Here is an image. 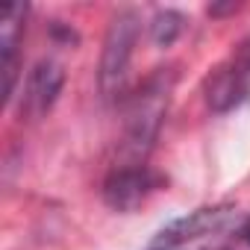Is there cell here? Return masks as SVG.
<instances>
[{"label": "cell", "instance_id": "10", "mask_svg": "<svg viewBox=\"0 0 250 250\" xmlns=\"http://www.w3.org/2000/svg\"><path fill=\"white\" fill-rule=\"evenodd\" d=\"M156 250H174V247H156Z\"/></svg>", "mask_w": 250, "mask_h": 250}, {"label": "cell", "instance_id": "5", "mask_svg": "<svg viewBox=\"0 0 250 250\" xmlns=\"http://www.w3.org/2000/svg\"><path fill=\"white\" fill-rule=\"evenodd\" d=\"M159 186V177L147 165H124L109 174L103 183V200L118 209V212H130L147 200V194Z\"/></svg>", "mask_w": 250, "mask_h": 250}, {"label": "cell", "instance_id": "2", "mask_svg": "<svg viewBox=\"0 0 250 250\" xmlns=\"http://www.w3.org/2000/svg\"><path fill=\"white\" fill-rule=\"evenodd\" d=\"M139 24L142 18L133 9H124L112 18L106 39H103V53H100V91L106 100L118 97L124 83H127V71L133 62V50L139 42Z\"/></svg>", "mask_w": 250, "mask_h": 250}, {"label": "cell", "instance_id": "8", "mask_svg": "<svg viewBox=\"0 0 250 250\" xmlns=\"http://www.w3.org/2000/svg\"><path fill=\"white\" fill-rule=\"evenodd\" d=\"M180 33H183V15L174 12V9L159 12V15L153 18V24H150V36H153V42H156L159 47H171Z\"/></svg>", "mask_w": 250, "mask_h": 250}, {"label": "cell", "instance_id": "1", "mask_svg": "<svg viewBox=\"0 0 250 250\" xmlns=\"http://www.w3.org/2000/svg\"><path fill=\"white\" fill-rule=\"evenodd\" d=\"M171 88H174V74L159 71L150 80H145L142 88L127 100V109H124V153L133 159L130 165H145V156L150 153L162 130Z\"/></svg>", "mask_w": 250, "mask_h": 250}, {"label": "cell", "instance_id": "6", "mask_svg": "<svg viewBox=\"0 0 250 250\" xmlns=\"http://www.w3.org/2000/svg\"><path fill=\"white\" fill-rule=\"evenodd\" d=\"M232 221V209L227 206H212V209H197L180 221H174L171 227L162 229V244L165 247H180L186 241H197L215 232H224Z\"/></svg>", "mask_w": 250, "mask_h": 250}, {"label": "cell", "instance_id": "9", "mask_svg": "<svg viewBox=\"0 0 250 250\" xmlns=\"http://www.w3.org/2000/svg\"><path fill=\"white\" fill-rule=\"evenodd\" d=\"M244 238H247V244H250V221H247V227H244Z\"/></svg>", "mask_w": 250, "mask_h": 250}, {"label": "cell", "instance_id": "4", "mask_svg": "<svg viewBox=\"0 0 250 250\" xmlns=\"http://www.w3.org/2000/svg\"><path fill=\"white\" fill-rule=\"evenodd\" d=\"M65 85V71L56 59H42L33 65V71L27 74V83H24V94H21V115H27L30 121H39L44 118L59 91Z\"/></svg>", "mask_w": 250, "mask_h": 250}, {"label": "cell", "instance_id": "3", "mask_svg": "<svg viewBox=\"0 0 250 250\" xmlns=\"http://www.w3.org/2000/svg\"><path fill=\"white\" fill-rule=\"evenodd\" d=\"M250 97V39H244L206 80V103L212 112H229Z\"/></svg>", "mask_w": 250, "mask_h": 250}, {"label": "cell", "instance_id": "7", "mask_svg": "<svg viewBox=\"0 0 250 250\" xmlns=\"http://www.w3.org/2000/svg\"><path fill=\"white\" fill-rule=\"evenodd\" d=\"M24 21H27V6L24 3H6L0 9V53H3V91L6 100L15 94V56L18 44L24 39Z\"/></svg>", "mask_w": 250, "mask_h": 250}]
</instances>
